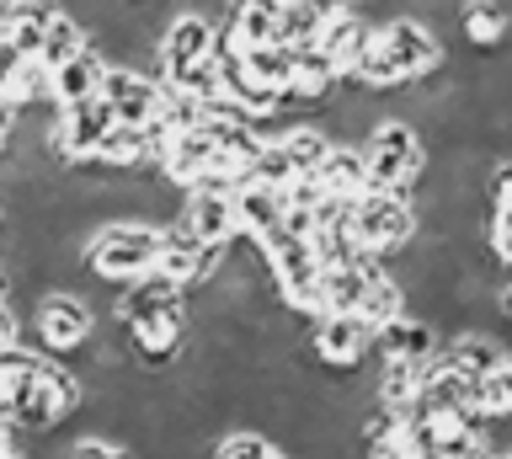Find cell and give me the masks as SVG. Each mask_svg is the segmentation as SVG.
<instances>
[{
  "mask_svg": "<svg viewBox=\"0 0 512 459\" xmlns=\"http://www.w3.org/2000/svg\"><path fill=\"white\" fill-rule=\"evenodd\" d=\"M443 65H448V49L438 38V22L416 17V11H400V17L379 22V33L368 43V54H363V65L352 81L379 91V97H395V91H406L411 81L438 75Z\"/></svg>",
  "mask_w": 512,
  "mask_h": 459,
  "instance_id": "obj_1",
  "label": "cell"
},
{
  "mask_svg": "<svg viewBox=\"0 0 512 459\" xmlns=\"http://www.w3.org/2000/svg\"><path fill=\"white\" fill-rule=\"evenodd\" d=\"M160 251V225L134 214H112L96 219L86 235V278L107 283V289H128L134 278H144L155 267Z\"/></svg>",
  "mask_w": 512,
  "mask_h": 459,
  "instance_id": "obj_2",
  "label": "cell"
},
{
  "mask_svg": "<svg viewBox=\"0 0 512 459\" xmlns=\"http://www.w3.org/2000/svg\"><path fill=\"white\" fill-rule=\"evenodd\" d=\"M368 155V187H384V193H422L427 171H432V145L427 134L416 129L406 113H384L363 139Z\"/></svg>",
  "mask_w": 512,
  "mask_h": 459,
  "instance_id": "obj_3",
  "label": "cell"
},
{
  "mask_svg": "<svg viewBox=\"0 0 512 459\" xmlns=\"http://www.w3.org/2000/svg\"><path fill=\"white\" fill-rule=\"evenodd\" d=\"M27 321V347L38 353H54V358H75L86 353V342L102 331V315L86 294H75L70 283H48V294L38 289L22 310Z\"/></svg>",
  "mask_w": 512,
  "mask_h": 459,
  "instance_id": "obj_4",
  "label": "cell"
},
{
  "mask_svg": "<svg viewBox=\"0 0 512 459\" xmlns=\"http://www.w3.org/2000/svg\"><path fill=\"white\" fill-rule=\"evenodd\" d=\"M416 230H422V214H416L411 193H384V187H368V193L352 198V235L368 257H400Z\"/></svg>",
  "mask_w": 512,
  "mask_h": 459,
  "instance_id": "obj_5",
  "label": "cell"
},
{
  "mask_svg": "<svg viewBox=\"0 0 512 459\" xmlns=\"http://www.w3.org/2000/svg\"><path fill=\"white\" fill-rule=\"evenodd\" d=\"M262 257H267V278H272V294L283 299L294 315L315 321V278H320V251L310 235L278 225L272 235H262Z\"/></svg>",
  "mask_w": 512,
  "mask_h": 459,
  "instance_id": "obj_6",
  "label": "cell"
},
{
  "mask_svg": "<svg viewBox=\"0 0 512 459\" xmlns=\"http://www.w3.org/2000/svg\"><path fill=\"white\" fill-rule=\"evenodd\" d=\"M304 353H310L320 369H331L336 379L358 374L363 363H368V353H374V326H368L358 310L315 315L310 331H304Z\"/></svg>",
  "mask_w": 512,
  "mask_h": 459,
  "instance_id": "obj_7",
  "label": "cell"
},
{
  "mask_svg": "<svg viewBox=\"0 0 512 459\" xmlns=\"http://www.w3.org/2000/svg\"><path fill=\"white\" fill-rule=\"evenodd\" d=\"M219 257H224V246H208V241H198V235L182 225V219H166V225H160V251H155L150 273L192 294V289H203V283L214 278Z\"/></svg>",
  "mask_w": 512,
  "mask_h": 459,
  "instance_id": "obj_8",
  "label": "cell"
},
{
  "mask_svg": "<svg viewBox=\"0 0 512 459\" xmlns=\"http://www.w3.org/2000/svg\"><path fill=\"white\" fill-rule=\"evenodd\" d=\"M214 43H219V22L203 17V11H176L160 33V81H187L192 70H203L214 59Z\"/></svg>",
  "mask_w": 512,
  "mask_h": 459,
  "instance_id": "obj_9",
  "label": "cell"
},
{
  "mask_svg": "<svg viewBox=\"0 0 512 459\" xmlns=\"http://www.w3.org/2000/svg\"><path fill=\"white\" fill-rule=\"evenodd\" d=\"M118 123V113H112L107 97H86V102H70L59 107L54 118V150H59V166H91L96 145L107 139V129Z\"/></svg>",
  "mask_w": 512,
  "mask_h": 459,
  "instance_id": "obj_10",
  "label": "cell"
},
{
  "mask_svg": "<svg viewBox=\"0 0 512 459\" xmlns=\"http://www.w3.org/2000/svg\"><path fill=\"white\" fill-rule=\"evenodd\" d=\"M102 97L112 102L118 123H155L160 118V102H166V81L155 70H139V65H112L107 70V86Z\"/></svg>",
  "mask_w": 512,
  "mask_h": 459,
  "instance_id": "obj_11",
  "label": "cell"
},
{
  "mask_svg": "<svg viewBox=\"0 0 512 459\" xmlns=\"http://www.w3.org/2000/svg\"><path fill=\"white\" fill-rule=\"evenodd\" d=\"M182 225L208 246H230L240 235V219H235V193H214V187H192L187 203H182Z\"/></svg>",
  "mask_w": 512,
  "mask_h": 459,
  "instance_id": "obj_12",
  "label": "cell"
},
{
  "mask_svg": "<svg viewBox=\"0 0 512 459\" xmlns=\"http://www.w3.org/2000/svg\"><path fill=\"white\" fill-rule=\"evenodd\" d=\"M454 27L464 38V49L496 54L512 43V6L507 0H459L454 6Z\"/></svg>",
  "mask_w": 512,
  "mask_h": 459,
  "instance_id": "obj_13",
  "label": "cell"
},
{
  "mask_svg": "<svg viewBox=\"0 0 512 459\" xmlns=\"http://www.w3.org/2000/svg\"><path fill=\"white\" fill-rule=\"evenodd\" d=\"M107 70H112V59L96 49V43H86V49H80L75 59H64V65L48 70V91H54V102H59V107L86 102V97H102Z\"/></svg>",
  "mask_w": 512,
  "mask_h": 459,
  "instance_id": "obj_14",
  "label": "cell"
},
{
  "mask_svg": "<svg viewBox=\"0 0 512 459\" xmlns=\"http://www.w3.org/2000/svg\"><path fill=\"white\" fill-rule=\"evenodd\" d=\"M283 214H288V187H267L256 177H246L235 187V219H240V235H246V241L272 235L283 225Z\"/></svg>",
  "mask_w": 512,
  "mask_h": 459,
  "instance_id": "obj_15",
  "label": "cell"
},
{
  "mask_svg": "<svg viewBox=\"0 0 512 459\" xmlns=\"http://www.w3.org/2000/svg\"><path fill=\"white\" fill-rule=\"evenodd\" d=\"M502 358H512V353L491 337V331H480L475 321H470V326H459V331H448V337H443V363H448L454 374H464L470 385H475L480 374H491Z\"/></svg>",
  "mask_w": 512,
  "mask_h": 459,
  "instance_id": "obj_16",
  "label": "cell"
},
{
  "mask_svg": "<svg viewBox=\"0 0 512 459\" xmlns=\"http://www.w3.org/2000/svg\"><path fill=\"white\" fill-rule=\"evenodd\" d=\"M374 33H379V27L368 22L363 11L347 6L342 17H331L326 27H320V49H326L331 65L352 81V75H358V65H363V54H368V43H374Z\"/></svg>",
  "mask_w": 512,
  "mask_h": 459,
  "instance_id": "obj_17",
  "label": "cell"
},
{
  "mask_svg": "<svg viewBox=\"0 0 512 459\" xmlns=\"http://www.w3.org/2000/svg\"><path fill=\"white\" fill-rule=\"evenodd\" d=\"M310 177L326 187L331 198H358V193H368V155H363V145H352V139H331V150L320 155V166Z\"/></svg>",
  "mask_w": 512,
  "mask_h": 459,
  "instance_id": "obj_18",
  "label": "cell"
},
{
  "mask_svg": "<svg viewBox=\"0 0 512 459\" xmlns=\"http://www.w3.org/2000/svg\"><path fill=\"white\" fill-rule=\"evenodd\" d=\"M470 401H475V411H480V422H486V427H507L512 422V358H502L491 374L475 379Z\"/></svg>",
  "mask_w": 512,
  "mask_h": 459,
  "instance_id": "obj_19",
  "label": "cell"
},
{
  "mask_svg": "<svg viewBox=\"0 0 512 459\" xmlns=\"http://www.w3.org/2000/svg\"><path fill=\"white\" fill-rule=\"evenodd\" d=\"M91 43V27L75 17V11H64V6H54V17H48V33H43V49H38V59L48 70L54 65H64V59H75L80 49Z\"/></svg>",
  "mask_w": 512,
  "mask_h": 459,
  "instance_id": "obj_20",
  "label": "cell"
},
{
  "mask_svg": "<svg viewBox=\"0 0 512 459\" xmlns=\"http://www.w3.org/2000/svg\"><path fill=\"white\" fill-rule=\"evenodd\" d=\"M240 70H246L251 81H262V86H272V91L288 97V81H294V49H283V43H256V49L240 54Z\"/></svg>",
  "mask_w": 512,
  "mask_h": 459,
  "instance_id": "obj_21",
  "label": "cell"
},
{
  "mask_svg": "<svg viewBox=\"0 0 512 459\" xmlns=\"http://www.w3.org/2000/svg\"><path fill=\"white\" fill-rule=\"evenodd\" d=\"M320 27H326V17L315 11V0H283V11H278V38L272 43H283V49H315L320 43Z\"/></svg>",
  "mask_w": 512,
  "mask_h": 459,
  "instance_id": "obj_22",
  "label": "cell"
},
{
  "mask_svg": "<svg viewBox=\"0 0 512 459\" xmlns=\"http://www.w3.org/2000/svg\"><path fill=\"white\" fill-rule=\"evenodd\" d=\"M214 454L219 459H283L288 443L283 438H267V433H230V438H214Z\"/></svg>",
  "mask_w": 512,
  "mask_h": 459,
  "instance_id": "obj_23",
  "label": "cell"
},
{
  "mask_svg": "<svg viewBox=\"0 0 512 459\" xmlns=\"http://www.w3.org/2000/svg\"><path fill=\"white\" fill-rule=\"evenodd\" d=\"M27 342V321H22V310H16V299L0 294V353L6 347H22Z\"/></svg>",
  "mask_w": 512,
  "mask_h": 459,
  "instance_id": "obj_24",
  "label": "cell"
},
{
  "mask_svg": "<svg viewBox=\"0 0 512 459\" xmlns=\"http://www.w3.org/2000/svg\"><path fill=\"white\" fill-rule=\"evenodd\" d=\"M27 59H32V54H27V49H22V43H16V38L6 33V27H0V91H6V86H11V75H16V70H22V65H27Z\"/></svg>",
  "mask_w": 512,
  "mask_h": 459,
  "instance_id": "obj_25",
  "label": "cell"
},
{
  "mask_svg": "<svg viewBox=\"0 0 512 459\" xmlns=\"http://www.w3.org/2000/svg\"><path fill=\"white\" fill-rule=\"evenodd\" d=\"M11 129H16V107H11L6 97H0V150L11 145Z\"/></svg>",
  "mask_w": 512,
  "mask_h": 459,
  "instance_id": "obj_26",
  "label": "cell"
},
{
  "mask_svg": "<svg viewBox=\"0 0 512 459\" xmlns=\"http://www.w3.org/2000/svg\"><path fill=\"white\" fill-rule=\"evenodd\" d=\"M6 6H11V0H0V17H6Z\"/></svg>",
  "mask_w": 512,
  "mask_h": 459,
  "instance_id": "obj_27",
  "label": "cell"
}]
</instances>
